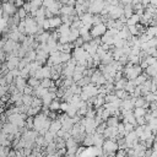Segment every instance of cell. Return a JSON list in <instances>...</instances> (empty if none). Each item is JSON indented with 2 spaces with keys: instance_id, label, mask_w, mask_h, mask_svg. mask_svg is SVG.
<instances>
[{
  "instance_id": "obj_1",
  "label": "cell",
  "mask_w": 157,
  "mask_h": 157,
  "mask_svg": "<svg viewBox=\"0 0 157 157\" xmlns=\"http://www.w3.org/2000/svg\"><path fill=\"white\" fill-rule=\"evenodd\" d=\"M23 22H25V33L27 36H36L38 32V25H37L36 20L28 15L23 20Z\"/></svg>"
},
{
  "instance_id": "obj_2",
  "label": "cell",
  "mask_w": 157,
  "mask_h": 157,
  "mask_svg": "<svg viewBox=\"0 0 157 157\" xmlns=\"http://www.w3.org/2000/svg\"><path fill=\"white\" fill-rule=\"evenodd\" d=\"M97 93H98L97 86L90 82L88 85H86V86L82 87V91H81V93H80V98H81L82 101H87L88 98L97 96Z\"/></svg>"
},
{
  "instance_id": "obj_3",
  "label": "cell",
  "mask_w": 157,
  "mask_h": 157,
  "mask_svg": "<svg viewBox=\"0 0 157 157\" xmlns=\"http://www.w3.org/2000/svg\"><path fill=\"white\" fill-rule=\"evenodd\" d=\"M102 150H103V153L109 156L112 153H115V151L118 150V144L117 141H113L110 139H104L103 144H102Z\"/></svg>"
},
{
  "instance_id": "obj_4",
  "label": "cell",
  "mask_w": 157,
  "mask_h": 157,
  "mask_svg": "<svg viewBox=\"0 0 157 157\" xmlns=\"http://www.w3.org/2000/svg\"><path fill=\"white\" fill-rule=\"evenodd\" d=\"M105 31H107L105 23L101 22V23H97V25H92V26H91V28H90V34L92 36V38H98V37L103 36Z\"/></svg>"
},
{
  "instance_id": "obj_5",
  "label": "cell",
  "mask_w": 157,
  "mask_h": 157,
  "mask_svg": "<svg viewBox=\"0 0 157 157\" xmlns=\"http://www.w3.org/2000/svg\"><path fill=\"white\" fill-rule=\"evenodd\" d=\"M107 5V2L104 1V0H102V1H94V2H91L90 4V6H88V9H87V12H90V13H92V15H96V13H99L102 10H103V7Z\"/></svg>"
},
{
  "instance_id": "obj_6",
  "label": "cell",
  "mask_w": 157,
  "mask_h": 157,
  "mask_svg": "<svg viewBox=\"0 0 157 157\" xmlns=\"http://www.w3.org/2000/svg\"><path fill=\"white\" fill-rule=\"evenodd\" d=\"M1 10L4 12V15L6 16H12L16 13L17 7L11 2V1H2L1 2Z\"/></svg>"
},
{
  "instance_id": "obj_7",
  "label": "cell",
  "mask_w": 157,
  "mask_h": 157,
  "mask_svg": "<svg viewBox=\"0 0 157 157\" xmlns=\"http://www.w3.org/2000/svg\"><path fill=\"white\" fill-rule=\"evenodd\" d=\"M1 131L4 132V134H16L17 131H18V128L16 126V125H13V124H11V123H9V121H6V123H4L2 125H1Z\"/></svg>"
},
{
  "instance_id": "obj_8",
  "label": "cell",
  "mask_w": 157,
  "mask_h": 157,
  "mask_svg": "<svg viewBox=\"0 0 157 157\" xmlns=\"http://www.w3.org/2000/svg\"><path fill=\"white\" fill-rule=\"evenodd\" d=\"M6 66L10 70H13V69H17L18 66V63H20V58L18 56H7L6 58Z\"/></svg>"
},
{
  "instance_id": "obj_9",
  "label": "cell",
  "mask_w": 157,
  "mask_h": 157,
  "mask_svg": "<svg viewBox=\"0 0 157 157\" xmlns=\"http://www.w3.org/2000/svg\"><path fill=\"white\" fill-rule=\"evenodd\" d=\"M12 83L15 85V87H16V90H17V91L22 92L23 87L27 85V80H26V78H23V77H21V76H17V77H15V78H13V82H12Z\"/></svg>"
},
{
  "instance_id": "obj_10",
  "label": "cell",
  "mask_w": 157,
  "mask_h": 157,
  "mask_svg": "<svg viewBox=\"0 0 157 157\" xmlns=\"http://www.w3.org/2000/svg\"><path fill=\"white\" fill-rule=\"evenodd\" d=\"M60 6H61V4L56 0V1H54L53 4H50L48 7H45L47 10H49L52 13H53V16H58L59 13H60Z\"/></svg>"
},
{
  "instance_id": "obj_11",
  "label": "cell",
  "mask_w": 157,
  "mask_h": 157,
  "mask_svg": "<svg viewBox=\"0 0 157 157\" xmlns=\"http://www.w3.org/2000/svg\"><path fill=\"white\" fill-rule=\"evenodd\" d=\"M92 16H93V15L90 13V12H83L82 15L78 16V18H80V21H81L82 25L92 26Z\"/></svg>"
},
{
  "instance_id": "obj_12",
  "label": "cell",
  "mask_w": 157,
  "mask_h": 157,
  "mask_svg": "<svg viewBox=\"0 0 157 157\" xmlns=\"http://www.w3.org/2000/svg\"><path fill=\"white\" fill-rule=\"evenodd\" d=\"M92 140H93V146L96 147H102V144L104 141V137L102 134H98V132H93L92 134Z\"/></svg>"
},
{
  "instance_id": "obj_13",
  "label": "cell",
  "mask_w": 157,
  "mask_h": 157,
  "mask_svg": "<svg viewBox=\"0 0 157 157\" xmlns=\"http://www.w3.org/2000/svg\"><path fill=\"white\" fill-rule=\"evenodd\" d=\"M48 21H49V28H50V29H56V28L61 25L60 16H53V17L48 18Z\"/></svg>"
},
{
  "instance_id": "obj_14",
  "label": "cell",
  "mask_w": 157,
  "mask_h": 157,
  "mask_svg": "<svg viewBox=\"0 0 157 157\" xmlns=\"http://www.w3.org/2000/svg\"><path fill=\"white\" fill-rule=\"evenodd\" d=\"M60 13L61 15H71V16L76 15L74 6H69V5H61L60 6Z\"/></svg>"
},
{
  "instance_id": "obj_15",
  "label": "cell",
  "mask_w": 157,
  "mask_h": 157,
  "mask_svg": "<svg viewBox=\"0 0 157 157\" xmlns=\"http://www.w3.org/2000/svg\"><path fill=\"white\" fill-rule=\"evenodd\" d=\"M132 13H134V7H132V5H131L130 2L124 4V5H123V16L126 17V18H129Z\"/></svg>"
},
{
  "instance_id": "obj_16",
  "label": "cell",
  "mask_w": 157,
  "mask_h": 157,
  "mask_svg": "<svg viewBox=\"0 0 157 157\" xmlns=\"http://www.w3.org/2000/svg\"><path fill=\"white\" fill-rule=\"evenodd\" d=\"M113 60H114V59H113V55H112V52H110V50L105 52V53L101 56V64H103V65H108V64H110Z\"/></svg>"
},
{
  "instance_id": "obj_17",
  "label": "cell",
  "mask_w": 157,
  "mask_h": 157,
  "mask_svg": "<svg viewBox=\"0 0 157 157\" xmlns=\"http://www.w3.org/2000/svg\"><path fill=\"white\" fill-rule=\"evenodd\" d=\"M144 72H145L148 77H156V74H157V64L148 65L146 69H144Z\"/></svg>"
},
{
  "instance_id": "obj_18",
  "label": "cell",
  "mask_w": 157,
  "mask_h": 157,
  "mask_svg": "<svg viewBox=\"0 0 157 157\" xmlns=\"http://www.w3.org/2000/svg\"><path fill=\"white\" fill-rule=\"evenodd\" d=\"M72 126H74V121H72V119H71L70 117L65 118V119L61 121V129H63L64 131H70Z\"/></svg>"
},
{
  "instance_id": "obj_19",
  "label": "cell",
  "mask_w": 157,
  "mask_h": 157,
  "mask_svg": "<svg viewBox=\"0 0 157 157\" xmlns=\"http://www.w3.org/2000/svg\"><path fill=\"white\" fill-rule=\"evenodd\" d=\"M59 129H61V124H60V121L58 120V119H53V120H50V124H49V131L50 132H53V134H56V131L59 130Z\"/></svg>"
},
{
  "instance_id": "obj_20",
  "label": "cell",
  "mask_w": 157,
  "mask_h": 157,
  "mask_svg": "<svg viewBox=\"0 0 157 157\" xmlns=\"http://www.w3.org/2000/svg\"><path fill=\"white\" fill-rule=\"evenodd\" d=\"M139 21H140V16H139V15H136V13H132V15H131L129 18H126L125 25H126V26L137 25V23H139Z\"/></svg>"
},
{
  "instance_id": "obj_21",
  "label": "cell",
  "mask_w": 157,
  "mask_h": 157,
  "mask_svg": "<svg viewBox=\"0 0 157 157\" xmlns=\"http://www.w3.org/2000/svg\"><path fill=\"white\" fill-rule=\"evenodd\" d=\"M118 123H119V119H118V117H115V115H110V117L105 120V124H107V126H109V128H115V126L118 125Z\"/></svg>"
},
{
  "instance_id": "obj_22",
  "label": "cell",
  "mask_w": 157,
  "mask_h": 157,
  "mask_svg": "<svg viewBox=\"0 0 157 157\" xmlns=\"http://www.w3.org/2000/svg\"><path fill=\"white\" fill-rule=\"evenodd\" d=\"M114 94L117 96V98L119 99H126L130 97V94L125 91V90H114Z\"/></svg>"
},
{
  "instance_id": "obj_23",
  "label": "cell",
  "mask_w": 157,
  "mask_h": 157,
  "mask_svg": "<svg viewBox=\"0 0 157 157\" xmlns=\"http://www.w3.org/2000/svg\"><path fill=\"white\" fill-rule=\"evenodd\" d=\"M126 81H128V78H125V77H121L120 80L115 81L114 82V90H124V87L126 85Z\"/></svg>"
},
{
  "instance_id": "obj_24",
  "label": "cell",
  "mask_w": 157,
  "mask_h": 157,
  "mask_svg": "<svg viewBox=\"0 0 157 157\" xmlns=\"http://www.w3.org/2000/svg\"><path fill=\"white\" fill-rule=\"evenodd\" d=\"M85 147H90V146H93V140H92V134H86L83 140L81 141Z\"/></svg>"
},
{
  "instance_id": "obj_25",
  "label": "cell",
  "mask_w": 157,
  "mask_h": 157,
  "mask_svg": "<svg viewBox=\"0 0 157 157\" xmlns=\"http://www.w3.org/2000/svg\"><path fill=\"white\" fill-rule=\"evenodd\" d=\"M145 33H146L150 38L156 37V34H157V27H156V26H147V28L145 29Z\"/></svg>"
},
{
  "instance_id": "obj_26",
  "label": "cell",
  "mask_w": 157,
  "mask_h": 157,
  "mask_svg": "<svg viewBox=\"0 0 157 157\" xmlns=\"http://www.w3.org/2000/svg\"><path fill=\"white\" fill-rule=\"evenodd\" d=\"M40 75H42V78H50V66H48V65L42 66Z\"/></svg>"
},
{
  "instance_id": "obj_27",
  "label": "cell",
  "mask_w": 157,
  "mask_h": 157,
  "mask_svg": "<svg viewBox=\"0 0 157 157\" xmlns=\"http://www.w3.org/2000/svg\"><path fill=\"white\" fill-rule=\"evenodd\" d=\"M54 85V81L52 80V78H42L40 80V82H39V86L40 87H43V88H49L50 86H53Z\"/></svg>"
},
{
  "instance_id": "obj_28",
  "label": "cell",
  "mask_w": 157,
  "mask_h": 157,
  "mask_svg": "<svg viewBox=\"0 0 157 157\" xmlns=\"http://www.w3.org/2000/svg\"><path fill=\"white\" fill-rule=\"evenodd\" d=\"M80 37V33H78V29H75V28H70V33H69V42H74L75 39H77Z\"/></svg>"
},
{
  "instance_id": "obj_29",
  "label": "cell",
  "mask_w": 157,
  "mask_h": 157,
  "mask_svg": "<svg viewBox=\"0 0 157 157\" xmlns=\"http://www.w3.org/2000/svg\"><path fill=\"white\" fill-rule=\"evenodd\" d=\"M142 97H144V99H145L147 103H150V102H155V101L157 99L156 93H155V92H151V91H150V92H147L146 94H144Z\"/></svg>"
},
{
  "instance_id": "obj_30",
  "label": "cell",
  "mask_w": 157,
  "mask_h": 157,
  "mask_svg": "<svg viewBox=\"0 0 157 157\" xmlns=\"http://www.w3.org/2000/svg\"><path fill=\"white\" fill-rule=\"evenodd\" d=\"M59 107H60V102L55 98V99H53L50 103H49V105H48V108H49V110H53V112H58L59 110ZM60 112V110H59Z\"/></svg>"
},
{
  "instance_id": "obj_31",
  "label": "cell",
  "mask_w": 157,
  "mask_h": 157,
  "mask_svg": "<svg viewBox=\"0 0 157 157\" xmlns=\"http://www.w3.org/2000/svg\"><path fill=\"white\" fill-rule=\"evenodd\" d=\"M146 113H147V109H145L142 107H137V108H134L132 109V114L135 115V118L136 117H144Z\"/></svg>"
},
{
  "instance_id": "obj_32",
  "label": "cell",
  "mask_w": 157,
  "mask_h": 157,
  "mask_svg": "<svg viewBox=\"0 0 157 157\" xmlns=\"http://www.w3.org/2000/svg\"><path fill=\"white\" fill-rule=\"evenodd\" d=\"M39 82H40V80H38V78H36V77H28V78H27V85L31 86L32 88L38 87V86H39Z\"/></svg>"
},
{
  "instance_id": "obj_33",
  "label": "cell",
  "mask_w": 157,
  "mask_h": 157,
  "mask_svg": "<svg viewBox=\"0 0 157 157\" xmlns=\"http://www.w3.org/2000/svg\"><path fill=\"white\" fill-rule=\"evenodd\" d=\"M32 99H33V96L32 94H22V98H21V101H22V104H25V105H31V103H32Z\"/></svg>"
},
{
  "instance_id": "obj_34",
  "label": "cell",
  "mask_w": 157,
  "mask_h": 157,
  "mask_svg": "<svg viewBox=\"0 0 157 157\" xmlns=\"http://www.w3.org/2000/svg\"><path fill=\"white\" fill-rule=\"evenodd\" d=\"M16 15L18 16V18H20V21H22V20H25L27 16H28V13H27V11L21 6L20 9H17V11H16Z\"/></svg>"
},
{
  "instance_id": "obj_35",
  "label": "cell",
  "mask_w": 157,
  "mask_h": 157,
  "mask_svg": "<svg viewBox=\"0 0 157 157\" xmlns=\"http://www.w3.org/2000/svg\"><path fill=\"white\" fill-rule=\"evenodd\" d=\"M91 82V80H90V77L88 76H83L82 78H80L77 82H75L78 87H83V86H86V85H88Z\"/></svg>"
},
{
  "instance_id": "obj_36",
  "label": "cell",
  "mask_w": 157,
  "mask_h": 157,
  "mask_svg": "<svg viewBox=\"0 0 157 157\" xmlns=\"http://www.w3.org/2000/svg\"><path fill=\"white\" fill-rule=\"evenodd\" d=\"M43 137H44V140H45V142H47V144H49V142H53V141H54V137H55V134H53V132H50V131L48 130V131H45V132H44V135H43Z\"/></svg>"
},
{
  "instance_id": "obj_37",
  "label": "cell",
  "mask_w": 157,
  "mask_h": 157,
  "mask_svg": "<svg viewBox=\"0 0 157 157\" xmlns=\"http://www.w3.org/2000/svg\"><path fill=\"white\" fill-rule=\"evenodd\" d=\"M74 48H75L74 44H72L71 42H67V43L63 44V49H61V52H63V53H71V50H72Z\"/></svg>"
},
{
  "instance_id": "obj_38",
  "label": "cell",
  "mask_w": 157,
  "mask_h": 157,
  "mask_svg": "<svg viewBox=\"0 0 157 157\" xmlns=\"http://www.w3.org/2000/svg\"><path fill=\"white\" fill-rule=\"evenodd\" d=\"M70 59H71V53H63V52H60V60H61V64L67 63Z\"/></svg>"
},
{
  "instance_id": "obj_39",
  "label": "cell",
  "mask_w": 157,
  "mask_h": 157,
  "mask_svg": "<svg viewBox=\"0 0 157 157\" xmlns=\"http://www.w3.org/2000/svg\"><path fill=\"white\" fill-rule=\"evenodd\" d=\"M2 76H4V78H5V81H6V83H7V85H10V83H12V82H13V78H15V77L12 76L11 71H7V72H6V74H4Z\"/></svg>"
},
{
  "instance_id": "obj_40",
  "label": "cell",
  "mask_w": 157,
  "mask_h": 157,
  "mask_svg": "<svg viewBox=\"0 0 157 157\" xmlns=\"http://www.w3.org/2000/svg\"><path fill=\"white\" fill-rule=\"evenodd\" d=\"M67 104H69V103H67ZM65 113L71 118V117H74L75 114H77V109H76L75 107H72V105H70V104H69V107H67V109H66V112H65Z\"/></svg>"
},
{
  "instance_id": "obj_41",
  "label": "cell",
  "mask_w": 157,
  "mask_h": 157,
  "mask_svg": "<svg viewBox=\"0 0 157 157\" xmlns=\"http://www.w3.org/2000/svg\"><path fill=\"white\" fill-rule=\"evenodd\" d=\"M29 61H33V60H36V50L34 49H31V50H28L27 53H26V55H25Z\"/></svg>"
},
{
  "instance_id": "obj_42",
  "label": "cell",
  "mask_w": 157,
  "mask_h": 157,
  "mask_svg": "<svg viewBox=\"0 0 157 157\" xmlns=\"http://www.w3.org/2000/svg\"><path fill=\"white\" fill-rule=\"evenodd\" d=\"M105 128H107L105 121H102V123H99V124L96 126V132H98V134H103V131H104Z\"/></svg>"
},
{
  "instance_id": "obj_43",
  "label": "cell",
  "mask_w": 157,
  "mask_h": 157,
  "mask_svg": "<svg viewBox=\"0 0 157 157\" xmlns=\"http://www.w3.org/2000/svg\"><path fill=\"white\" fill-rule=\"evenodd\" d=\"M31 107H42V99L33 96V99H32V103H31Z\"/></svg>"
},
{
  "instance_id": "obj_44",
  "label": "cell",
  "mask_w": 157,
  "mask_h": 157,
  "mask_svg": "<svg viewBox=\"0 0 157 157\" xmlns=\"http://www.w3.org/2000/svg\"><path fill=\"white\" fill-rule=\"evenodd\" d=\"M109 117H110V112L103 107V110H102V113H101V118H102V120H103V121H105Z\"/></svg>"
},
{
  "instance_id": "obj_45",
  "label": "cell",
  "mask_w": 157,
  "mask_h": 157,
  "mask_svg": "<svg viewBox=\"0 0 157 157\" xmlns=\"http://www.w3.org/2000/svg\"><path fill=\"white\" fill-rule=\"evenodd\" d=\"M9 151H10V146H0V157L7 156Z\"/></svg>"
},
{
  "instance_id": "obj_46",
  "label": "cell",
  "mask_w": 157,
  "mask_h": 157,
  "mask_svg": "<svg viewBox=\"0 0 157 157\" xmlns=\"http://www.w3.org/2000/svg\"><path fill=\"white\" fill-rule=\"evenodd\" d=\"M22 94H32V96H33V88H32L31 86L26 85V86L23 87V90H22Z\"/></svg>"
},
{
  "instance_id": "obj_47",
  "label": "cell",
  "mask_w": 157,
  "mask_h": 157,
  "mask_svg": "<svg viewBox=\"0 0 157 157\" xmlns=\"http://www.w3.org/2000/svg\"><path fill=\"white\" fill-rule=\"evenodd\" d=\"M6 27H7V20L4 18V17H1V18H0V33H2V31H4Z\"/></svg>"
},
{
  "instance_id": "obj_48",
  "label": "cell",
  "mask_w": 157,
  "mask_h": 157,
  "mask_svg": "<svg viewBox=\"0 0 157 157\" xmlns=\"http://www.w3.org/2000/svg\"><path fill=\"white\" fill-rule=\"evenodd\" d=\"M128 27V31L131 36H137V29H136V25H132V26H126Z\"/></svg>"
},
{
  "instance_id": "obj_49",
  "label": "cell",
  "mask_w": 157,
  "mask_h": 157,
  "mask_svg": "<svg viewBox=\"0 0 157 157\" xmlns=\"http://www.w3.org/2000/svg\"><path fill=\"white\" fill-rule=\"evenodd\" d=\"M147 45H148L150 48H156V45H157V39H156V37L150 38V39L147 40Z\"/></svg>"
},
{
  "instance_id": "obj_50",
  "label": "cell",
  "mask_w": 157,
  "mask_h": 157,
  "mask_svg": "<svg viewBox=\"0 0 157 157\" xmlns=\"http://www.w3.org/2000/svg\"><path fill=\"white\" fill-rule=\"evenodd\" d=\"M135 121H136V125H140V126H142V125L146 124V119L144 117H136L135 118Z\"/></svg>"
},
{
  "instance_id": "obj_51",
  "label": "cell",
  "mask_w": 157,
  "mask_h": 157,
  "mask_svg": "<svg viewBox=\"0 0 157 157\" xmlns=\"http://www.w3.org/2000/svg\"><path fill=\"white\" fill-rule=\"evenodd\" d=\"M72 44H74V47H75V48L82 47V44H83V40H82V38H81V37H78L77 39H75V40L72 42Z\"/></svg>"
},
{
  "instance_id": "obj_52",
  "label": "cell",
  "mask_w": 157,
  "mask_h": 157,
  "mask_svg": "<svg viewBox=\"0 0 157 157\" xmlns=\"http://www.w3.org/2000/svg\"><path fill=\"white\" fill-rule=\"evenodd\" d=\"M80 37L82 38L83 43H86V42H90V40L92 39V36L90 34V32H87V33H85V34H82V36H80Z\"/></svg>"
},
{
  "instance_id": "obj_53",
  "label": "cell",
  "mask_w": 157,
  "mask_h": 157,
  "mask_svg": "<svg viewBox=\"0 0 157 157\" xmlns=\"http://www.w3.org/2000/svg\"><path fill=\"white\" fill-rule=\"evenodd\" d=\"M67 107H69V104H67V102H63V103H60V107H59V110H61V112H66V109H67Z\"/></svg>"
},
{
  "instance_id": "obj_54",
  "label": "cell",
  "mask_w": 157,
  "mask_h": 157,
  "mask_svg": "<svg viewBox=\"0 0 157 157\" xmlns=\"http://www.w3.org/2000/svg\"><path fill=\"white\" fill-rule=\"evenodd\" d=\"M56 155H59L60 157L65 156V155H66V147H63V148H58V150H56Z\"/></svg>"
},
{
  "instance_id": "obj_55",
  "label": "cell",
  "mask_w": 157,
  "mask_h": 157,
  "mask_svg": "<svg viewBox=\"0 0 157 157\" xmlns=\"http://www.w3.org/2000/svg\"><path fill=\"white\" fill-rule=\"evenodd\" d=\"M5 60H6V54H5V52L2 50V48L0 47V61L4 63Z\"/></svg>"
},
{
  "instance_id": "obj_56",
  "label": "cell",
  "mask_w": 157,
  "mask_h": 157,
  "mask_svg": "<svg viewBox=\"0 0 157 157\" xmlns=\"http://www.w3.org/2000/svg\"><path fill=\"white\" fill-rule=\"evenodd\" d=\"M108 5H119L120 2H119V0H104Z\"/></svg>"
},
{
  "instance_id": "obj_57",
  "label": "cell",
  "mask_w": 157,
  "mask_h": 157,
  "mask_svg": "<svg viewBox=\"0 0 157 157\" xmlns=\"http://www.w3.org/2000/svg\"><path fill=\"white\" fill-rule=\"evenodd\" d=\"M5 93H7V91H6V86H1V85H0V97H2Z\"/></svg>"
},
{
  "instance_id": "obj_58",
  "label": "cell",
  "mask_w": 157,
  "mask_h": 157,
  "mask_svg": "<svg viewBox=\"0 0 157 157\" xmlns=\"http://www.w3.org/2000/svg\"><path fill=\"white\" fill-rule=\"evenodd\" d=\"M10 71H11V74H12L13 77L20 76V70H18V69H13V70H10Z\"/></svg>"
},
{
  "instance_id": "obj_59",
  "label": "cell",
  "mask_w": 157,
  "mask_h": 157,
  "mask_svg": "<svg viewBox=\"0 0 157 157\" xmlns=\"http://www.w3.org/2000/svg\"><path fill=\"white\" fill-rule=\"evenodd\" d=\"M15 156H16V151H15L13 148H12V150L10 148V151H9V153H7V157H15Z\"/></svg>"
},
{
  "instance_id": "obj_60",
  "label": "cell",
  "mask_w": 157,
  "mask_h": 157,
  "mask_svg": "<svg viewBox=\"0 0 157 157\" xmlns=\"http://www.w3.org/2000/svg\"><path fill=\"white\" fill-rule=\"evenodd\" d=\"M75 4H76V0H67L65 5H69V6H75Z\"/></svg>"
},
{
  "instance_id": "obj_61",
  "label": "cell",
  "mask_w": 157,
  "mask_h": 157,
  "mask_svg": "<svg viewBox=\"0 0 157 157\" xmlns=\"http://www.w3.org/2000/svg\"><path fill=\"white\" fill-rule=\"evenodd\" d=\"M25 157H34V155H33V153H31V155H28V156H25Z\"/></svg>"
},
{
  "instance_id": "obj_62",
  "label": "cell",
  "mask_w": 157,
  "mask_h": 157,
  "mask_svg": "<svg viewBox=\"0 0 157 157\" xmlns=\"http://www.w3.org/2000/svg\"><path fill=\"white\" fill-rule=\"evenodd\" d=\"M0 65H1V64H0ZM1 75H2V72H1V69H0V76H1Z\"/></svg>"
}]
</instances>
